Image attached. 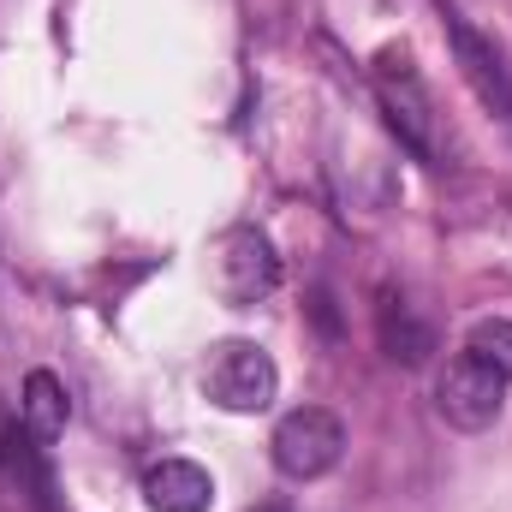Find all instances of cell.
I'll list each match as a JSON object with an SVG mask.
<instances>
[{
	"label": "cell",
	"mask_w": 512,
	"mask_h": 512,
	"mask_svg": "<svg viewBox=\"0 0 512 512\" xmlns=\"http://www.w3.org/2000/svg\"><path fill=\"white\" fill-rule=\"evenodd\" d=\"M256 512H292V507H256Z\"/></svg>",
	"instance_id": "11"
},
{
	"label": "cell",
	"mask_w": 512,
	"mask_h": 512,
	"mask_svg": "<svg viewBox=\"0 0 512 512\" xmlns=\"http://www.w3.org/2000/svg\"><path fill=\"white\" fill-rule=\"evenodd\" d=\"M274 387H280V370L274 358L256 346V340H221L203 364V393L233 411V417H256L274 405Z\"/></svg>",
	"instance_id": "2"
},
{
	"label": "cell",
	"mask_w": 512,
	"mask_h": 512,
	"mask_svg": "<svg viewBox=\"0 0 512 512\" xmlns=\"http://www.w3.org/2000/svg\"><path fill=\"white\" fill-rule=\"evenodd\" d=\"M376 334H382V352L393 364H405V370L429 364V352H435V328H429L405 298H393V292H387L382 310H376Z\"/></svg>",
	"instance_id": "8"
},
{
	"label": "cell",
	"mask_w": 512,
	"mask_h": 512,
	"mask_svg": "<svg viewBox=\"0 0 512 512\" xmlns=\"http://www.w3.org/2000/svg\"><path fill=\"white\" fill-rule=\"evenodd\" d=\"M376 102H382L393 137H399L417 161H435V155H441L429 96H423V84H417V72H411L405 54H382V66H376Z\"/></svg>",
	"instance_id": "4"
},
{
	"label": "cell",
	"mask_w": 512,
	"mask_h": 512,
	"mask_svg": "<svg viewBox=\"0 0 512 512\" xmlns=\"http://www.w3.org/2000/svg\"><path fill=\"white\" fill-rule=\"evenodd\" d=\"M501 405H507V376H501V370H489V364L471 358V352H459V358L441 364V376H435V411H441L453 429L477 435V429H489V423L501 417Z\"/></svg>",
	"instance_id": "3"
},
{
	"label": "cell",
	"mask_w": 512,
	"mask_h": 512,
	"mask_svg": "<svg viewBox=\"0 0 512 512\" xmlns=\"http://www.w3.org/2000/svg\"><path fill=\"white\" fill-rule=\"evenodd\" d=\"M143 501L155 512H209L215 507V477L191 459H161L143 471Z\"/></svg>",
	"instance_id": "7"
},
{
	"label": "cell",
	"mask_w": 512,
	"mask_h": 512,
	"mask_svg": "<svg viewBox=\"0 0 512 512\" xmlns=\"http://www.w3.org/2000/svg\"><path fill=\"white\" fill-rule=\"evenodd\" d=\"M274 286H280V256L268 245V233H256V227L221 233V245H215V292L227 304H256Z\"/></svg>",
	"instance_id": "5"
},
{
	"label": "cell",
	"mask_w": 512,
	"mask_h": 512,
	"mask_svg": "<svg viewBox=\"0 0 512 512\" xmlns=\"http://www.w3.org/2000/svg\"><path fill=\"white\" fill-rule=\"evenodd\" d=\"M465 352L483 358L489 370H501V376L512 382V322L507 316H483V322L465 334Z\"/></svg>",
	"instance_id": "10"
},
{
	"label": "cell",
	"mask_w": 512,
	"mask_h": 512,
	"mask_svg": "<svg viewBox=\"0 0 512 512\" xmlns=\"http://www.w3.org/2000/svg\"><path fill=\"white\" fill-rule=\"evenodd\" d=\"M447 42H453L459 78L471 84V96H477L495 120H512V72H507V60H501V48H495L483 30H471L459 12H447Z\"/></svg>",
	"instance_id": "6"
},
{
	"label": "cell",
	"mask_w": 512,
	"mask_h": 512,
	"mask_svg": "<svg viewBox=\"0 0 512 512\" xmlns=\"http://www.w3.org/2000/svg\"><path fill=\"white\" fill-rule=\"evenodd\" d=\"M268 453H274V471H280V477L316 483V477H328V471L340 465V453H346V423H340L334 411H322V405H298V411H286V417L274 423Z\"/></svg>",
	"instance_id": "1"
},
{
	"label": "cell",
	"mask_w": 512,
	"mask_h": 512,
	"mask_svg": "<svg viewBox=\"0 0 512 512\" xmlns=\"http://www.w3.org/2000/svg\"><path fill=\"white\" fill-rule=\"evenodd\" d=\"M18 411H24V429L48 447L60 429H66V417H72V405H66V387L54 382L48 370H30L24 376V399H18Z\"/></svg>",
	"instance_id": "9"
}]
</instances>
